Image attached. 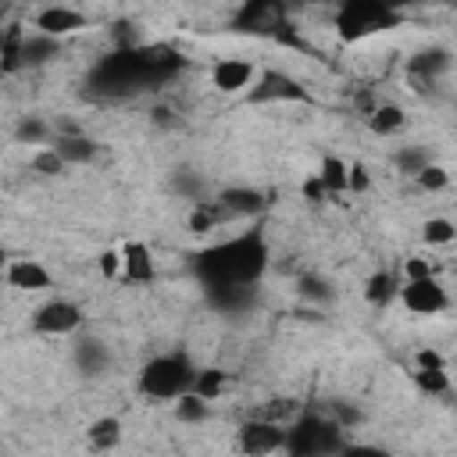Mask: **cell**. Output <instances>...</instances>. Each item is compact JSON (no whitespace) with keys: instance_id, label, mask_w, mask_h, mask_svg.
Masks as SVG:
<instances>
[{"instance_id":"9c48e42d","label":"cell","mask_w":457,"mask_h":457,"mask_svg":"<svg viewBox=\"0 0 457 457\" xmlns=\"http://www.w3.org/2000/svg\"><path fill=\"white\" fill-rule=\"evenodd\" d=\"M253 79H257V68L250 61H239V57H221L211 68V82L221 93H243L253 86Z\"/></svg>"},{"instance_id":"d590c367","label":"cell","mask_w":457,"mask_h":457,"mask_svg":"<svg viewBox=\"0 0 457 457\" xmlns=\"http://www.w3.org/2000/svg\"><path fill=\"white\" fill-rule=\"evenodd\" d=\"M300 189H303V196H307V200H325V196H328V189H325V182H321L318 175L303 179V186H300Z\"/></svg>"},{"instance_id":"1f68e13d","label":"cell","mask_w":457,"mask_h":457,"mask_svg":"<svg viewBox=\"0 0 457 457\" xmlns=\"http://www.w3.org/2000/svg\"><path fill=\"white\" fill-rule=\"evenodd\" d=\"M446 182H450V175H446V168H439V164H428V168L418 175V186H421V189H428V193L446 189Z\"/></svg>"},{"instance_id":"7a4b0ae2","label":"cell","mask_w":457,"mask_h":457,"mask_svg":"<svg viewBox=\"0 0 457 457\" xmlns=\"http://www.w3.org/2000/svg\"><path fill=\"white\" fill-rule=\"evenodd\" d=\"M346 446L343 439V425L336 418L325 414H296L286 425V457H336Z\"/></svg>"},{"instance_id":"277c9868","label":"cell","mask_w":457,"mask_h":457,"mask_svg":"<svg viewBox=\"0 0 457 457\" xmlns=\"http://www.w3.org/2000/svg\"><path fill=\"white\" fill-rule=\"evenodd\" d=\"M400 21V11L382 0H350L336 11V32L343 43H361Z\"/></svg>"},{"instance_id":"d6986e66","label":"cell","mask_w":457,"mask_h":457,"mask_svg":"<svg viewBox=\"0 0 457 457\" xmlns=\"http://www.w3.org/2000/svg\"><path fill=\"white\" fill-rule=\"evenodd\" d=\"M400 286H403L400 275H393V271H375V275L368 278V286H364V296L382 307V303L400 300Z\"/></svg>"},{"instance_id":"484cf974","label":"cell","mask_w":457,"mask_h":457,"mask_svg":"<svg viewBox=\"0 0 457 457\" xmlns=\"http://www.w3.org/2000/svg\"><path fill=\"white\" fill-rule=\"evenodd\" d=\"M221 389H225V371H218V368H204V371H196V382H193V393H196V396L214 400Z\"/></svg>"},{"instance_id":"9a60e30c","label":"cell","mask_w":457,"mask_h":457,"mask_svg":"<svg viewBox=\"0 0 457 457\" xmlns=\"http://www.w3.org/2000/svg\"><path fill=\"white\" fill-rule=\"evenodd\" d=\"M25 39H29V32L21 29V25H7L4 29V39H0V68H4V75H14L18 68H25Z\"/></svg>"},{"instance_id":"44dd1931","label":"cell","mask_w":457,"mask_h":457,"mask_svg":"<svg viewBox=\"0 0 457 457\" xmlns=\"http://www.w3.org/2000/svg\"><path fill=\"white\" fill-rule=\"evenodd\" d=\"M75 364H79L82 371H89V375L104 371V364H107V346H104L100 339H79V343H75Z\"/></svg>"},{"instance_id":"4fadbf2b","label":"cell","mask_w":457,"mask_h":457,"mask_svg":"<svg viewBox=\"0 0 457 457\" xmlns=\"http://www.w3.org/2000/svg\"><path fill=\"white\" fill-rule=\"evenodd\" d=\"M121 278L125 282H150L154 278V253L146 243L121 246Z\"/></svg>"},{"instance_id":"8fae6325","label":"cell","mask_w":457,"mask_h":457,"mask_svg":"<svg viewBox=\"0 0 457 457\" xmlns=\"http://www.w3.org/2000/svg\"><path fill=\"white\" fill-rule=\"evenodd\" d=\"M446 68H450V50L428 46V50H421V54L411 57L407 75H411V82H418V89H421V86H432Z\"/></svg>"},{"instance_id":"8d00e7d4","label":"cell","mask_w":457,"mask_h":457,"mask_svg":"<svg viewBox=\"0 0 457 457\" xmlns=\"http://www.w3.org/2000/svg\"><path fill=\"white\" fill-rule=\"evenodd\" d=\"M321 286H325V282H318V278H307L300 289H303V296H318V300H321V296H328V289H321Z\"/></svg>"},{"instance_id":"5b68a950","label":"cell","mask_w":457,"mask_h":457,"mask_svg":"<svg viewBox=\"0 0 457 457\" xmlns=\"http://www.w3.org/2000/svg\"><path fill=\"white\" fill-rule=\"evenodd\" d=\"M79 328H82V307L75 300L54 296L32 311V332H39V336L61 339V336H75Z\"/></svg>"},{"instance_id":"4dcf8cb0","label":"cell","mask_w":457,"mask_h":457,"mask_svg":"<svg viewBox=\"0 0 457 457\" xmlns=\"http://www.w3.org/2000/svg\"><path fill=\"white\" fill-rule=\"evenodd\" d=\"M428 275H432V264H428V257H418V253H411L403 261V268H400L403 282H418V278H428Z\"/></svg>"},{"instance_id":"30bf717a","label":"cell","mask_w":457,"mask_h":457,"mask_svg":"<svg viewBox=\"0 0 457 457\" xmlns=\"http://www.w3.org/2000/svg\"><path fill=\"white\" fill-rule=\"evenodd\" d=\"M214 204H218L221 221H246V218L261 214V207H264L261 193H253V189H225Z\"/></svg>"},{"instance_id":"83f0119b","label":"cell","mask_w":457,"mask_h":457,"mask_svg":"<svg viewBox=\"0 0 457 457\" xmlns=\"http://www.w3.org/2000/svg\"><path fill=\"white\" fill-rule=\"evenodd\" d=\"M453 236H457V228H453V221H446V218H428L425 228H421V239H425L428 246L453 243Z\"/></svg>"},{"instance_id":"2e32d148","label":"cell","mask_w":457,"mask_h":457,"mask_svg":"<svg viewBox=\"0 0 457 457\" xmlns=\"http://www.w3.org/2000/svg\"><path fill=\"white\" fill-rule=\"evenodd\" d=\"M278 14H282V7H275V4H246V7H239L236 25L243 32H268V29H275Z\"/></svg>"},{"instance_id":"f1b7e54d","label":"cell","mask_w":457,"mask_h":457,"mask_svg":"<svg viewBox=\"0 0 457 457\" xmlns=\"http://www.w3.org/2000/svg\"><path fill=\"white\" fill-rule=\"evenodd\" d=\"M14 136H18L21 143H32V146H50V143H46L50 129H46V121H39V118H25V121L14 129Z\"/></svg>"},{"instance_id":"e0dca14e","label":"cell","mask_w":457,"mask_h":457,"mask_svg":"<svg viewBox=\"0 0 457 457\" xmlns=\"http://www.w3.org/2000/svg\"><path fill=\"white\" fill-rule=\"evenodd\" d=\"M50 146L64 157V164H86V161H93V154H96V143L86 139V136H79V132H64V136H57Z\"/></svg>"},{"instance_id":"cb8c5ba5","label":"cell","mask_w":457,"mask_h":457,"mask_svg":"<svg viewBox=\"0 0 457 457\" xmlns=\"http://www.w3.org/2000/svg\"><path fill=\"white\" fill-rule=\"evenodd\" d=\"M428 164H432V161H428V150H425V146H403V150L396 154V168H400L403 175H411V179H418Z\"/></svg>"},{"instance_id":"d4e9b609","label":"cell","mask_w":457,"mask_h":457,"mask_svg":"<svg viewBox=\"0 0 457 457\" xmlns=\"http://www.w3.org/2000/svg\"><path fill=\"white\" fill-rule=\"evenodd\" d=\"M414 382H418V389H425V393H432V396H439V393L450 389L446 368H414Z\"/></svg>"},{"instance_id":"5bb4252c","label":"cell","mask_w":457,"mask_h":457,"mask_svg":"<svg viewBox=\"0 0 457 457\" xmlns=\"http://www.w3.org/2000/svg\"><path fill=\"white\" fill-rule=\"evenodd\" d=\"M7 282H11L14 289L39 293V289H46V286H50V271H46L39 261L21 257V261H11V264H7Z\"/></svg>"},{"instance_id":"ba28073f","label":"cell","mask_w":457,"mask_h":457,"mask_svg":"<svg viewBox=\"0 0 457 457\" xmlns=\"http://www.w3.org/2000/svg\"><path fill=\"white\" fill-rule=\"evenodd\" d=\"M400 303H403L411 314H439V311H446L450 296H446V289L439 286V278L428 275V278H418V282H403V286H400Z\"/></svg>"},{"instance_id":"d6a6232c","label":"cell","mask_w":457,"mask_h":457,"mask_svg":"<svg viewBox=\"0 0 457 457\" xmlns=\"http://www.w3.org/2000/svg\"><path fill=\"white\" fill-rule=\"evenodd\" d=\"M336 457H389V450L378 443H346Z\"/></svg>"},{"instance_id":"3957f363","label":"cell","mask_w":457,"mask_h":457,"mask_svg":"<svg viewBox=\"0 0 457 457\" xmlns=\"http://www.w3.org/2000/svg\"><path fill=\"white\" fill-rule=\"evenodd\" d=\"M193 382H196V368L182 350L157 353L139 371V389L150 400H179V396L193 393Z\"/></svg>"},{"instance_id":"7c38bea8","label":"cell","mask_w":457,"mask_h":457,"mask_svg":"<svg viewBox=\"0 0 457 457\" xmlns=\"http://www.w3.org/2000/svg\"><path fill=\"white\" fill-rule=\"evenodd\" d=\"M86 25V18L75 11V7H43L39 14H36V32H43V36H64V32H75V29H82Z\"/></svg>"},{"instance_id":"8992f818","label":"cell","mask_w":457,"mask_h":457,"mask_svg":"<svg viewBox=\"0 0 457 457\" xmlns=\"http://www.w3.org/2000/svg\"><path fill=\"white\" fill-rule=\"evenodd\" d=\"M239 450L246 457H271L286 450V425L275 418H250L239 425Z\"/></svg>"},{"instance_id":"7402d4cb","label":"cell","mask_w":457,"mask_h":457,"mask_svg":"<svg viewBox=\"0 0 457 457\" xmlns=\"http://www.w3.org/2000/svg\"><path fill=\"white\" fill-rule=\"evenodd\" d=\"M403 111L396 107V104H378L375 111H371V118H368V125H371V132L375 136H393V132H400L403 129Z\"/></svg>"},{"instance_id":"6da1fadb","label":"cell","mask_w":457,"mask_h":457,"mask_svg":"<svg viewBox=\"0 0 457 457\" xmlns=\"http://www.w3.org/2000/svg\"><path fill=\"white\" fill-rule=\"evenodd\" d=\"M268 261V246L257 232H239L228 243H218L196 257V271L207 286V293L221 289H250Z\"/></svg>"},{"instance_id":"ffe728a7","label":"cell","mask_w":457,"mask_h":457,"mask_svg":"<svg viewBox=\"0 0 457 457\" xmlns=\"http://www.w3.org/2000/svg\"><path fill=\"white\" fill-rule=\"evenodd\" d=\"M61 54V43L54 39V36H43V32H29V39H25V68H36V64H46V61H54Z\"/></svg>"},{"instance_id":"836d02e7","label":"cell","mask_w":457,"mask_h":457,"mask_svg":"<svg viewBox=\"0 0 457 457\" xmlns=\"http://www.w3.org/2000/svg\"><path fill=\"white\" fill-rule=\"evenodd\" d=\"M100 271H104V278H121V250H104Z\"/></svg>"},{"instance_id":"ac0fdd59","label":"cell","mask_w":457,"mask_h":457,"mask_svg":"<svg viewBox=\"0 0 457 457\" xmlns=\"http://www.w3.org/2000/svg\"><path fill=\"white\" fill-rule=\"evenodd\" d=\"M321 182H325V189H328V196H339V193H350V164L343 161V157H321V164H318V171H314Z\"/></svg>"},{"instance_id":"e575fe53","label":"cell","mask_w":457,"mask_h":457,"mask_svg":"<svg viewBox=\"0 0 457 457\" xmlns=\"http://www.w3.org/2000/svg\"><path fill=\"white\" fill-rule=\"evenodd\" d=\"M371 186V175L361 164H350V193H364Z\"/></svg>"},{"instance_id":"603a6c76","label":"cell","mask_w":457,"mask_h":457,"mask_svg":"<svg viewBox=\"0 0 457 457\" xmlns=\"http://www.w3.org/2000/svg\"><path fill=\"white\" fill-rule=\"evenodd\" d=\"M86 439H89L93 450H114L118 439H121V425H118V418H100V421H93V425L86 428Z\"/></svg>"},{"instance_id":"f546056e","label":"cell","mask_w":457,"mask_h":457,"mask_svg":"<svg viewBox=\"0 0 457 457\" xmlns=\"http://www.w3.org/2000/svg\"><path fill=\"white\" fill-rule=\"evenodd\" d=\"M32 168H36L39 175H57V171H64L68 164H64V157H61L54 146H39V150L32 154Z\"/></svg>"},{"instance_id":"4316f807","label":"cell","mask_w":457,"mask_h":457,"mask_svg":"<svg viewBox=\"0 0 457 457\" xmlns=\"http://www.w3.org/2000/svg\"><path fill=\"white\" fill-rule=\"evenodd\" d=\"M175 418L179 421H204L207 418V400L204 396H196V393H186V396H179L175 400Z\"/></svg>"},{"instance_id":"52a82bcc","label":"cell","mask_w":457,"mask_h":457,"mask_svg":"<svg viewBox=\"0 0 457 457\" xmlns=\"http://www.w3.org/2000/svg\"><path fill=\"white\" fill-rule=\"evenodd\" d=\"M250 100L253 104H300V100H311V96L293 75L264 68V71H257V79L250 86Z\"/></svg>"}]
</instances>
